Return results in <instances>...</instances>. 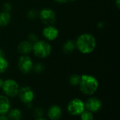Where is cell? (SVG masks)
Segmentation results:
<instances>
[{"instance_id": "cell-6", "label": "cell", "mask_w": 120, "mask_h": 120, "mask_svg": "<svg viewBox=\"0 0 120 120\" xmlns=\"http://www.w3.org/2000/svg\"><path fill=\"white\" fill-rule=\"evenodd\" d=\"M39 17L42 22L46 25H53L56 20V15L51 8H43L39 13Z\"/></svg>"}, {"instance_id": "cell-22", "label": "cell", "mask_w": 120, "mask_h": 120, "mask_svg": "<svg viewBox=\"0 0 120 120\" xmlns=\"http://www.w3.org/2000/svg\"><path fill=\"white\" fill-rule=\"evenodd\" d=\"M44 115V111L41 108H36L34 110V116L37 118H40V117H42Z\"/></svg>"}, {"instance_id": "cell-31", "label": "cell", "mask_w": 120, "mask_h": 120, "mask_svg": "<svg viewBox=\"0 0 120 120\" xmlns=\"http://www.w3.org/2000/svg\"><path fill=\"white\" fill-rule=\"evenodd\" d=\"M35 120H46V119L43 118V117H40V118H37Z\"/></svg>"}, {"instance_id": "cell-18", "label": "cell", "mask_w": 120, "mask_h": 120, "mask_svg": "<svg viewBox=\"0 0 120 120\" xmlns=\"http://www.w3.org/2000/svg\"><path fill=\"white\" fill-rule=\"evenodd\" d=\"M8 63L5 57H0V74L4 73L8 68Z\"/></svg>"}, {"instance_id": "cell-12", "label": "cell", "mask_w": 120, "mask_h": 120, "mask_svg": "<svg viewBox=\"0 0 120 120\" xmlns=\"http://www.w3.org/2000/svg\"><path fill=\"white\" fill-rule=\"evenodd\" d=\"M11 109L10 101L7 96H0V115H6Z\"/></svg>"}, {"instance_id": "cell-11", "label": "cell", "mask_w": 120, "mask_h": 120, "mask_svg": "<svg viewBox=\"0 0 120 120\" xmlns=\"http://www.w3.org/2000/svg\"><path fill=\"white\" fill-rule=\"evenodd\" d=\"M62 110L58 105H52L48 110V117L51 120H58L62 117Z\"/></svg>"}, {"instance_id": "cell-30", "label": "cell", "mask_w": 120, "mask_h": 120, "mask_svg": "<svg viewBox=\"0 0 120 120\" xmlns=\"http://www.w3.org/2000/svg\"><path fill=\"white\" fill-rule=\"evenodd\" d=\"M3 83H4V80L0 78V89H1V87H2Z\"/></svg>"}, {"instance_id": "cell-21", "label": "cell", "mask_w": 120, "mask_h": 120, "mask_svg": "<svg viewBox=\"0 0 120 120\" xmlns=\"http://www.w3.org/2000/svg\"><path fill=\"white\" fill-rule=\"evenodd\" d=\"M44 67L41 63H37L35 65H33V68H32V70H34V72L37 73L41 72L44 70Z\"/></svg>"}, {"instance_id": "cell-28", "label": "cell", "mask_w": 120, "mask_h": 120, "mask_svg": "<svg viewBox=\"0 0 120 120\" xmlns=\"http://www.w3.org/2000/svg\"><path fill=\"white\" fill-rule=\"evenodd\" d=\"M0 57H5V53L2 49H0Z\"/></svg>"}, {"instance_id": "cell-17", "label": "cell", "mask_w": 120, "mask_h": 120, "mask_svg": "<svg viewBox=\"0 0 120 120\" xmlns=\"http://www.w3.org/2000/svg\"><path fill=\"white\" fill-rule=\"evenodd\" d=\"M81 80V76L77 74H74L70 77L69 82L72 86H77L79 84Z\"/></svg>"}, {"instance_id": "cell-26", "label": "cell", "mask_w": 120, "mask_h": 120, "mask_svg": "<svg viewBox=\"0 0 120 120\" xmlns=\"http://www.w3.org/2000/svg\"><path fill=\"white\" fill-rule=\"evenodd\" d=\"M0 120H9L6 115H0Z\"/></svg>"}, {"instance_id": "cell-5", "label": "cell", "mask_w": 120, "mask_h": 120, "mask_svg": "<svg viewBox=\"0 0 120 120\" xmlns=\"http://www.w3.org/2000/svg\"><path fill=\"white\" fill-rule=\"evenodd\" d=\"M1 89L6 96L15 97L18 96V93L19 91V86L15 80L8 79L4 81Z\"/></svg>"}, {"instance_id": "cell-7", "label": "cell", "mask_w": 120, "mask_h": 120, "mask_svg": "<svg viewBox=\"0 0 120 120\" xmlns=\"http://www.w3.org/2000/svg\"><path fill=\"white\" fill-rule=\"evenodd\" d=\"M33 62L27 55H22L18 61V67L21 72L24 74L30 73L33 68Z\"/></svg>"}, {"instance_id": "cell-14", "label": "cell", "mask_w": 120, "mask_h": 120, "mask_svg": "<svg viewBox=\"0 0 120 120\" xmlns=\"http://www.w3.org/2000/svg\"><path fill=\"white\" fill-rule=\"evenodd\" d=\"M76 49V44L75 41L69 39L67 40L63 45V51L66 54L72 53Z\"/></svg>"}, {"instance_id": "cell-13", "label": "cell", "mask_w": 120, "mask_h": 120, "mask_svg": "<svg viewBox=\"0 0 120 120\" xmlns=\"http://www.w3.org/2000/svg\"><path fill=\"white\" fill-rule=\"evenodd\" d=\"M18 51L22 55H27L32 51V44L28 41H22L18 45Z\"/></svg>"}, {"instance_id": "cell-10", "label": "cell", "mask_w": 120, "mask_h": 120, "mask_svg": "<svg viewBox=\"0 0 120 120\" xmlns=\"http://www.w3.org/2000/svg\"><path fill=\"white\" fill-rule=\"evenodd\" d=\"M84 105H85V108L87 110L91 112L92 113L99 111L103 105L101 101L95 97L89 98L86 101V103H84Z\"/></svg>"}, {"instance_id": "cell-25", "label": "cell", "mask_w": 120, "mask_h": 120, "mask_svg": "<svg viewBox=\"0 0 120 120\" xmlns=\"http://www.w3.org/2000/svg\"><path fill=\"white\" fill-rule=\"evenodd\" d=\"M54 1L58 3V4H65L68 1V0H54Z\"/></svg>"}, {"instance_id": "cell-29", "label": "cell", "mask_w": 120, "mask_h": 120, "mask_svg": "<svg viewBox=\"0 0 120 120\" xmlns=\"http://www.w3.org/2000/svg\"><path fill=\"white\" fill-rule=\"evenodd\" d=\"M103 26H104V25H103V22H100L98 23V27L99 28L101 29V28L103 27Z\"/></svg>"}, {"instance_id": "cell-27", "label": "cell", "mask_w": 120, "mask_h": 120, "mask_svg": "<svg viewBox=\"0 0 120 120\" xmlns=\"http://www.w3.org/2000/svg\"><path fill=\"white\" fill-rule=\"evenodd\" d=\"M115 5L117 7V8H120V0H115Z\"/></svg>"}, {"instance_id": "cell-32", "label": "cell", "mask_w": 120, "mask_h": 120, "mask_svg": "<svg viewBox=\"0 0 120 120\" xmlns=\"http://www.w3.org/2000/svg\"><path fill=\"white\" fill-rule=\"evenodd\" d=\"M68 1H77V0H68Z\"/></svg>"}, {"instance_id": "cell-15", "label": "cell", "mask_w": 120, "mask_h": 120, "mask_svg": "<svg viewBox=\"0 0 120 120\" xmlns=\"http://www.w3.org/2000/svg\"><path fill=\"white\" fill-rule=\"evenodd\" d=\"M11 20V17L10 13L2 11L0 13V27H4L7 26Z\"/></svg>"}, {"instance_id": "cell-16", "label": "cell", "mask_w": 120, "mask_h": 120, "mask_svg": "<svg viewBox=\"0 0 120 120\" xmlns=\"http://www.w3.org/2000/svg\"><path fill=\"white\" fill-rule=\"evenodd\" d=\"M8 118L10 120H20L22 117V113L18 108L10 109L8 112Z\"/></svg>"}, {"instance_id": "cell-23", "label": "cell", "mask_w": 120, "mask_h": 120, "mask_svg": "<svg viewBox=\"0 0 120 120\" xmlns=\"http://www.w3.org/2000/svg\"><path fill=\"white\" fill-rule=\"evenodd\" d=\"M38 37L33 33L32 34H30L29 36H28V41H30L32 44H34L35 42H37L38 41Z\"/></svg>"}, {"instance_id": "cell-24", "label": "cell", "mask_w": 120, "mask_h": 120, "mask_svg": "<svg viewBox=\"0 0 120 120\" xmlns=\"http://www.w3.org/2000/svg\"><path fill=\"white\" fill-rule=\"evenodd\" d=\"M11 9H12V6H11V4L10 3H5L4 4V6H3V10L4 11H3L10 13Z\"/></svg>"}, {"instance_id": "cell-20", "label": "cell", "mask_w": 120, "mask_h": 120, "mask_svg": "<svg viewBox=\"0 0 120 120\" xmlns=\"http://www.w3.org/2000/svg\"><path fill=\"white\" fill-rule=\"evenodd\" d=\"M37 17H39V13L37 12V10L32 9V10H30V11H28V13H27V18L29 19L34 20Z\"/></svg>"}, {"instance_id": "cell-2", "label": "cell", "mask_w": 120, "mask_h": 120, "mask_svg": "<svg viewBox=\"0 0 120 120\" xmlns=\"http://www.w3.org/2000/svg\"><path fill=\"white\" fill-rule=\"evenodd\" d=\"M79 89L87 96L93 95L98 89V82L96 77L89 75H82L79 82Z\"/></svg>"}, {"instance_id": "cell-3", "label": "cell", "mask_w": 120, "mask_h": 120, "mask_svg": "<svg viewBox=\"0 0 120 120\" xmlns=\"http://www.w3.org/2000/svg\"><path fill=\"white\" fill-rule=\"evenodd\" d=\"M34 54L39 58H47L51 53V46L49 42L43 40H38L32 44Z\"/></svg>"}, {"instance_id": "cell-4", "label": "cell", "mask_w": 120, "mask_h": 120, "mask_svg": "<svg viewBox=\"0 0 120 120\" xmlns=\"http://www.w3.org/2000/svg\"><path fill=\"white\" fill-rule=\"evenodd\" d=\"M67 110L70 115L72 116H77L80 115L86 108L84 103L82 100L79 98H74L68 104Z\"/></svg>"}, {"instance_id": "cell-9", "label": "cell", "mask_w": 120, "mask_h": 120, "mask_svg": "<svg viewBox=\"0 0 120 120\" xmlns=\"http://www.w3.org/2000/svg\"><path fill=\"white\" fill-rule=\"evenodd\" d=\"M43 37L48 41L56 40L59 34L58 30L53 25H46L42 30Z\"/></svg>"}, {"instance_id": "cell-19", "label": "cell", "mask_w": 120, "mask_h": 120, "mask_svg": "<svg viewBox=\"0 0 120 120\" xmlns=\"http://www.w3.org/2000/svg\"><path fill=\"white\" fill-rule=\"evenodd\" d=\"M81 120H94L93 113L87 110H85L81 115Z\"/></svg>"}, {"instance_id": "cell-8", "label": "cell", "mask_w": 120, "mask_h": 120, "mask_svg": "<svg viewBox=\"0 0 120 120\" xmlns=\"http://www.w3.org/2000/svg\"><path fill=\"white\" fill-rule=\"evenodd\" d=\"M18 96L20 100L26 105L31 104L34 97V91L29 86H22L20 88Z\"/></svg>"}, {"instance_id": "cell-1", "label": "cell", "mask_w": 120, "mask_h": 120, "mask_svg": "<svg viewBox=\"0 0 120 120\" xmlns=\"http://www.w3.org/2000/svg\"><path fill=\"white\" fill-rule=\"evenodd\" d=\"M76 49L83 54H89L92 53L96 46V40L95 37L90 33H84L80 34L76 41Z\"/></svg>"}]
</instances>
